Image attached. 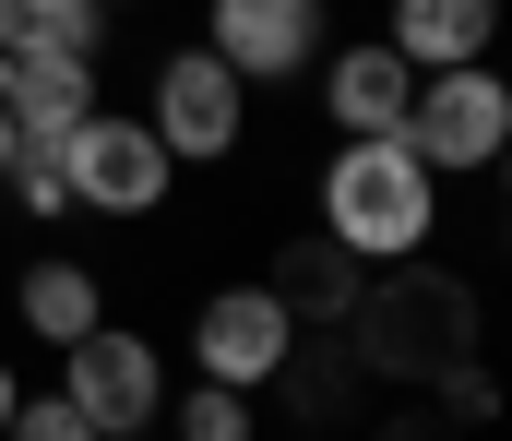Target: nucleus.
I'll return each instance as SVG.
<instances>
[{"instance_id":"obj_10","label":"nucleus","mask_w":512,"mask_h":441,"mask_svg":"<svg viewBox=\"0 0 512 441\" xmlns=\"http://www.w3.org/2000/svg\"><path fill=\"white\" fill-rule=\"evenodd\" d=\"M405 96H417V72L393 60L382 36H370V48H334V60H322V108H334V144L405 132Z\"/></svg>"},{"instance_id":"obj_4","label":"nucleus","mask_w":512,"mask_h":441,"mask_svg":"<svg viewBox=\"0 0 512 441\" xmlns=\"http://www.w3.org/2000/svg\"><path fill=\"white\" fill-rule=\"evenodd\" d=\"M60 406H72L96 441H143V430H155V406H167L155 334H120V322L72 334V346H60Z\"/></svg>"},{"instance_id":"obj_19","label":"nucleus","mask_w":512,"mask_h":441,"mask_svg":"<svg viewBox=\"0 0 512 441\" xmlns=\"http://www.w3.org/2000/svg\"><path fill=\"white\" fill-rule=\"evenodd\" d=\"M96 12H120V0H96Z\"/></svg>"},{"instance_id":"obj_18","label":"nucleus","mask_w":512,"mask_h":441,"mask_svg":"<svg viewBox=\"0 0 512 441\" xmlns=\"http://www.w3.org/2000/svg\"><path fill=\"white\" fill-rule=\"evenodd\" d=\"M0 167H12V120H0Z\"/></svg>"},{"instance_id":"obj_9","label":"nucleus","mask_w":512,"mask_h":441,"mask_svg":"<svg viewBox=\"0 0 512 441\" xmlns=\"http://www.w3.org/2000/svg\"><path fill=\"white\" fill-rule=\"evenodd\" d=\"M84 108H96V60H60V48H0V120H12V144H60Z\"/></svg>"},{"instance_id":"obj_5","label":"nucleus","mask_w":512,"mask_h":441,"mask_svg":"<svg viewBox=\"0 0 512 441\" xmlns=\"http://www.w3.org/2000/svg\"><path fill=\"white\" fill-rule=\"evenodd\" d=\"M167 144L131 120V108H84L72 132H60V191L84 203V215H155L167 203Z\"/></svg>"},{"instance_id":"obj_16","label":"nucleus","mask_w":512,"mask_h":441,"mask_svg":"<svg viewBox=\"0 0 512 441\" xmlns=\"http://www.w3.org/2000/svg\"><path fill=\"white\" fill-rule=\"evenodd\" d=\"M0 441H96V430H84V418H72L60 394H24V406L0 418Z\"/></svg>"},{"instance_id":"obj_12","label":"nucleus","mask_w":512,"mask_h":441,"mask_svg":"<svg viewBox=\"0 0 512 441\" xmlns=\"http://www.w3.org/2000/svg\"><path fill=\"white\" fill-rule=\"evenodd\" d=\"M262 287L286 298V322H298V334H310V322H334V334H346V310H358V287H370V263H346V251L310 227V239H286V251H274V275H262Z\"/></svg>"},{"instance_id":"obj_1","label":"nucleus","mask_w":512,"mask_h":441,"mask_svg":"<svg viewBox=\"0 0 512 441\" xmlns=\"http://www.w3.org/2000/svg\"><path fill=\"white\" fill-rule=\"evenodd\" d=\"M322 239L346 263H417L441 239V179L393 144V132L334 144V167H322Z\"/></svg>"},{"instance_id":"obj_8","label":"nucleus","mask_w":512,"mask_h":441,"mask_svg":"<svg viewBox=\"0 0 512 441\" xmlns=\"http://www.w3.org/2000/svg\"><path fill=\"white\" fill-rule=\"evenodd\" d=\"M203 48L239 84H286L322 60V0H203Z\"/></svg>"},{"instance_id":"obj_15","label":"nucleus","mask_w":512,"mask_h":441,"mask_svg":"<svg viewBox=\"0 0 512 441\" xmlns=\"http://www.w3.org/2000/svg\"><path fill=\"white\" fill-rule=\"evenodd\" d=\"M251 406H262V394H227V382H191V394L167 406V430H179V441H251Z\"/></svg>"},{"instance_id":"obj_6","label":"nucleus","mask_w":512,"mask_h":441,"mask_svg":"<svg viewBox=\"0 0 512 441\" xmlns=\"http://www.w3.org/2000/svg\"><path fill=\"white\" fill-rule=\"evenodd\" d=\"M346 334H358L382 370H405V382H441V358H465V287H453V275H393V287H358Z\"/></svg>"},{"instance_id":"obj_11","label":"nucleus","mask_w":512,"mask_h":441,"mask_svg":"<svg viewBox=\"0 0 512 441\" xmlns=\"http://www.w3.org/2000/svg\"><path fill=\"white\" fill-rule=\"evenodd\" d=\"M489 36H501V0H393L382 48L405 72H453V60H489Z\"/></svg>"},{"instance_id":"obj_2","label":"nucleus","mask_w":512,"mask_h":441,"mask_svg":"<svg viewBox=\"0 0 512 441\" xmlns=\"http://www.w3.org/2000/svg\"><path fill=\"white\" fill-rule=\"evenodd\" d=\"M393 144L417 155L429 179H465V167H501L512 144V84L489 60H453V72H417V96H405V132Z\"/></svg>"},{"instance_id":"obj_3","label":"nucleus","mask_w":512,"mask_h":441,"mask_svg":"<svg viewBox=\"0 0 512 441\" xmlns=\"http://www.w3.org/2000/svg\"><path fill=\"white\" fill-rule=\"evenodd\" d=\"M143 132L167 144V167H215V155L251 144V84H239L215 48H167V60H155V108H143Z\"/></svg>"},{"instance_id":"obj_7","label":"nucleus","mask_w":512,"mask_h":441,"mask_svg":"<svg viewBox=\"0 0 512 441\" xmlns=\"http://www.w3.org/2000/svg\"><path fill=\"white\" fill-rule=\"evenodd\" d=\"M286 358H298V322H286L274 287H215L191 310V370H203V382L262 394V382H286Z\"/></svg>"},{"instance_id":"obj_13","label":"nucleus","mask_w":512,"mask_h":441,"mask_svg":"<svg viewBox=\"0 0 512 441\" xmlns=\"http://www.w3.org/2000/svg\"><path fill=\"white\" fill-rule=\"evenodd\" d=\"M12 310H24V334L72 346V334H96V322H108V275H96V263H72V251H48V263H24Z\"/></svg>"},{"instance_id":"obj_14","label":"nucleus","mask_w":512,"mask_h":441,"mask_svg":"<svg viewBox=\"0 0 512 441\" xmlns=\"http://www.w3.org/2000/svg\"><path fill=\"white\" fill-rule=\"evenodd\" d=\"M108 12L96 0H0V48H60V60H96Z\"/></svg>"},{"instance_id":"obj_17","label":"nucleus","mask_w":512,"mask_h":441,"mask_svg":"<svg viewBox=\"0 0 512 441\" xmlns=\"http://www.w3.org/2000/svg\"><path fill=\"white\" fill-rule=\"evenodd\" d=\"M12 406H24V382H12V358H0V418H12Z\"/></svg>"}]
</instances>
